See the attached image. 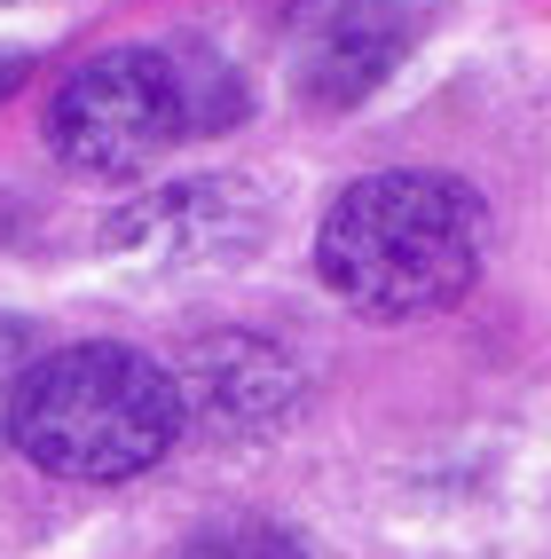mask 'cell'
Instances as JSON below:
<instances>
[{
    "mask_svg": "<svg viewBox=\"0 0 551 559\" xmlns=\"http://www.w3.org/2000/svg\"><path fill=\"white\" fill-rule=\"evenodd\" d=\"M181 386L119 340L56 347L24 370L9 441L56 480H134L181 433Z\"/></svg>",
    "mask_w": 551,
    "mask_h": 559,
    "instance_id": "2",
    "label": "cell"
},
{
    "mask_svg": "<svg viewBox=\"0 0 551 559\" xmlns=\"http://www.w3.org/2000/svg\"><path fill=\"white\" fill-rule=\"evenodd\" d=\"M181 127V80L166 48H110L95 63H80L48 103V142L71 174L87 181H134L151 174Z\"/></svg>",
    "mask_w": 551,
    "mask_h": 559,
    "instance_id": "3",
    "label": "cell"
},
{
    "mask_svg": "<svg viewBox=\"0 0 551 559\" xmlns=\"http://www.w3.org/2000/svg\"><path fill=\"white\" fill-rule=\"evenodd\" d=\"M32 362H40V355H32L24 323L0 316V441H9V426H16V394H24V370H32Z\"/></svg>",
    "mask_w": 551,
    "mask_h": 559,
    "instance_id": "9",
    "label": "cell"
},
{
    "mask_svg": "<svg viewBox=\"0 0 551 559\" xmlns=\"http://www.w3.org/2000/svg\"><path fill=\"white\" fill-rule=\"evenodd\" d=\"M237 190H220V181H190V190H158L127 205L119 221L103 229L110 252H142V260H181V252H220V245H244L261 221L252 213H213L229 205Z\"/></svg>",
    "mask_w": 551,
    "mask_h": 559,
    "instance_id": "5",
    "label": "cell"
},
{
    "mask_svg": "<svg viewBox=\"0 0 551 559\" xmlns=\"http://www.w3.org/2000/svg\"><path fill=\"white\" fill-rule=\"evenodd\" d=\"M418 40L410 0H308L291 24V80L308 103L347 110L394 80V63Z\"/></svg>",
    "mask_w": 551,
    "mask_h": 559,
    "instance_id": "4",
    "label": "cell"
},
{
    "mask_svg": "<svg viewBox=\"0 0 551 559\" xmlns=\"http://www.w3.org/2000/svg\"><path fill=\"white\" fill-rule=\"evenodd\" d=\"M173 80H181V127H190V134H220V127L244 119V87H237V71L220 63L213 48L173 56Z\"/></svg>",
    "mask_w": 551,
    "mask_h": 559,
    "instance_id": "7",
    "label": "cell"
},
{
    "mask_svg": "<svg viewBox=\"0 0 551 559\" xmlns=\"http://www.w3.org/2000/svg\"><path fill=\"white\" fill-rule=\"evenodd\" d=\"M481 269V198L450 174H371L323 213L315 276L355 316H433Z\"/></svg>",
    "mask_w": 551,
    "mask_h": 559,
    "instance_id": "1",
    "label": "cell"
},
{
    "mask_svg": "<svg viewBox=\"0 0 551 559\" xmlns=\"http://www.w3.org/2000/svg\"><path fill=\"white\" fill-rule=\"evenodd\" d=\"M181 559H308V551L276 520H213V528H197L181 544Z\"/></svg>",
    "mask_w": 551,
    "mask_h": 559,
    "instance_id": "8",
    "label": "cell"
},
{
    "mask_svg": "<svg viewBox=\"0 0 551 559\" xmlns=\"http://www.w3.org/2000/svg\"><path fill=\"white\" fill-rule=\"evenodd\" d=\"M24 80H32V56H24V48H9V56H0V103H9Z\"/></svg>",
    "mask_w": 551,
    "mask_h": 559,
    "instance_id": "10",
    "label": "cell"
},
{
    "mask_svg": "<svg viewBox=\"0 0 551 559\" xmlns=\"http://www.w3.org/2000/svg\"><path fill=\"white\" fill-rule=\"evenodd\" d=\"M291 394V370L268 340H244V331H220V340L197 355V379H190V402L220 426H268Z\"/></svg>",
    "mask_w": 551,
    "mask_h": 559,
    "instance_id": "6",
    "label": "cell"
}]
</instances>
